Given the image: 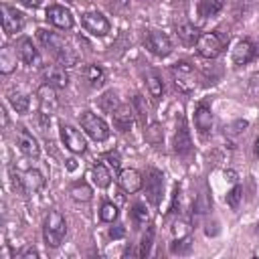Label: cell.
Segmentation results:
<instances>
[{"label": "cell", "instance_id": "1", "mask_svg": "<svg viewBox=\"0 0 259 259\" xmlns=\"http://www.w3.org/2000/svg\"><path fill=\"white\" fill-rule=\"evenodd\" d=\"M12 184H14V190H18V194L26 196V194L38 192L45 186V176L40 170L32 166H16L12 168Z\"/></svg>", "mask_w": 259, "mask_h": 259}, {"label": "cell", "instance_id": "2", "mask_svg": "<svg viewBox=\"0 0 259 259\" xmlns=\"http://www.w3.org/2000/svg\"><path fill=\"white\" fill-rule=\"evenodd\" d=\"M36 34H38V40L51 51V55H55L59 59L61 65H65V67L77 65V55L69 49V45L63 40V36H59L57 32H51V30H45V28H38Z\"/></svg>", "mask_w": 259, "mask_h": 259}, {"label": "cell", "instance_id": "3", "mask_svg": "<svg viewBox=\"0 0 259 259\" xmlns=\"http://www.w3.org/2000/svg\"><path fill=\"white\" fill-rule=\"evenodd\" d=\"M42 235H45V243L47 247L57 249L65 235H67V221L59 210H49L47 219H45V227H42Z\"/></svg>", "mask_w": 259, "mask_h": 259}, {"label": "cell", "instance_id": "4", "mask_svg": "<svg viewBox=\"0 0 259 259\" xmlns=\"http://www.w3.org/2000/svg\"><path fill=\"white\" fill-rule=\"evenodd\" d=\"M225 45H227V38L221 36L217 30H212V32L200 34L198 40H196V45H194V49L204 59H217L225 51Z\"/></svg>", "mask_w": 259, "mask_h": 259}, {"label": "cell", "instance_id": "5", "mask_svg": "<svg viewBox=\"0 0 259 259\" xmlns=\"http://www.w3.org/2000/svg\"><path fill=\"white\" fill-rule=\"evenodd\" d=\"M170 73L174 77V83L176 87L182 91V93H192L194 87H196V73H194V67L186 61H176L172 67H170Z\"/></svg>", "mask_w": 259, "mask_h": 259}, {"label": "cell", "instance_id": "6", "mask_svg": "<svg viewBox=\"0 0 259 259\" xmlns=\"http://www.w3.org/2000/svg\"><path fill=\"white\" fill-rule=\"evenodd\" d=\"M79 121H81L83 132L89 138H93L95 142H105L109 138V125L99 115H95L93 111H83L79 115Z\"/></svg>", "mask_w": 259, "mask_h": 259}, {"label": "cell", "instance_id": "7", "mask_svg": "<svg viewBox=\"0 0 259 259\" xmlns=\"http://www.w3.org/2000/svg\"><path fill=\"white\" fill-rule=\"evenodd\" d=\"M144 190H146L148 202L154 204V206H160L162 194H164V174H162V170H158V168H148Z\"/></svg>", "mask_w": 259, "mask_h": 259}, {"label": "cell", "instance_id": "8", "mask_svg": "<svg viewBox=\"0 0 259 259\" xmlns=\"http://www.w3.org/2000/svg\"><path fill=\"white\" fill-rule=\"evenodd\" d=\"M81 24H83V28H85L87 32H91L93 36H105V34H109V30H111L109 20H107L101 12H97V10L83 12V14H81Z\"/></svg>", "mask_w": 259, "mask_h": 259}, {"label": "cell", "instance_id": "9", "mask_svg": "<svg viewBox=\"0 0 259 259\" xmlns=\"http://www.w3.org/2000/svg\"><path fill=\"white\" fill-rule=\"evenodd\" d=\"M144 42H146V49L156 57H168L172 53V42L162 30H150Z\"/></svg>", "mask_w": 259, "mask_h": 259}, {"label": "cell", "instance_id": "10", "mask_svg": "<svg viewBox=\"0 0 259 259\" xmlns=\"http://www.w3.org/2000/svg\"><path fill=\"white\" fill-rule=\"evenodd\" d=\"M0 12H2V26H4V32L6 34H16V32L22 30V26H24V14L20 10H16L10 4H2L0 6Z\"/></svg>", "mask_w": 259, "mask_h": 259}, {"label": "cell", "instance_id": "11", "mask_svg": "<svg viewBox=\"0 0 259 259\" xmlns=\"http://www.w3.org/2000/svg\"><path fill=\"white\" fill-rule=\"evenodd\" d=\"M61 140H63L65 148L73 154H83L87 150V142H85L83 134L79 130H75L73 125H67V123L61 125Z\"/></svg>", "mask_w": 259, "mask_h": 259}, {"label": "cell", "instance_id": "12", "mask_svg": "<svg viewBox=\"0 0 259 259\" xmlns=\"http://www.w3.org/2000/svg\"><path fill=\"white\" fill-rule=\"evenodd\" d=\"M45 18H47L53 26H57V28H61V30L73 28V14H71L69 8H65V6H61V4L49 6L47 12H45Z\"/></svg>", "mask_w": 259, "mask_h": 259}, {"label": "cell", "instance_id": "13", "mask_svg": "<svg viewBox=\"0 0 259 259\" xmlns=\"http://www.w3.org/2000/svg\"><path fill=\"white\" fill-rule=\"evenodd\" d=\"M36 97H38V113L53 115L59 109V97H57L55 87H51L47 83L40 85L38 91H36Z\"/></svg>", "mask_w": 259, "mask_h": 259}, {"label": "cell", "instance_id": "14", "mask_svg": "<svg viewBox=\"0 0 259 259\" xmlns=\"http://www.w3.org/2000/svg\"><path fill=\"white\" fill-rule=\"evenodd\" d=\"M16 144H18V150L28 156V158H38L40 154V146L36 142V138L26 130V127H18L16 130Z\"/></svg>", "mask_w": 259, "mask_h": 259}, {"label": "cell", "instance_id": "15", "mask_svg": "<svg viewBox=\"0 0 259 259\" xmlns=\"http://www.w3.org/2000/svg\"><path fill=\"white\" fill-rule=\"evenodd\" d=\"M174 152L178 156H188L192 152V140H190V132L184 123V117H178V127L174 134Z\"/></svg>", "mask_w": 259, "mask_h": 259}, {"label": "cell", "instance_id": "16", "mask_svg": "<svg viewBox=\"0 0 259 259\" xmlns=\"http://www.w3.org/2000/svg\"><path fill=\"white\" fill-rule=\"evenodd\" d=\"M42 79L47 85L55 87V89H65L69 85V75L65 71V67L61 65H49L42 69Z\"/></svg>", "mask_w": 259, "mask_h": 259}, {"label": "cell", "instance_id": "17", "mask_svg": "<svg viewBox=\"0 0 259 259\" xmlns=\"http://www.w3.org/2000/svg\"><path fill=\"white\" fill-rule=\"evenodd\" d=\"M117 182H119L121 190L127 192V194H134V192H138V190L144 186L142 174H140L138 170H134V168H123V170L119 172V176H117Z\"/></svg>", "mask_w": 259, "mask_h": 259}, {"label": "cell", "instance_id": "18", "mask_svg": "<svg viewBox=\"0 0 259 259\" xmlns=\"http://www.w3.org/2000/svg\"><path fill=\"white\" fill-rule=\"evenodd\" d=\"M16 53H18V59H20L24 65H30V67L40 65V55H38V51L34 49V45H32L30 38H26V36L18 38V42H16Z\"/></svg>", "mask_w": 259, "mask_h": 259}, {"label": "cell", "instance_id": "19", "mask_svg": "<svg viewBox=\"0 0 259 259\" xmlns=\"http://www.w3.org/2000/svg\"><path fill=\"white\" fill-rule=\"evenodd\" d=\"M255 53H257L255 45H253L249 38H243V40H239V42L235 45L231 57H233V63H235V65H247V63L253 61Z\"/></svg>", "mask_w": 259, "mask_h": 259}, {"label": "cell", "instance_id": "20", "mask_svg": "<svg viewBox=\"0 0 259 259\" xmlns=\"http://www.w3.org/2000/svg\"><path fill=\"white\" fill-rule=\"evenodd\" d=\"M113 115V125L119 130V132H130L132 125H134V107L132 105H125V103H119V107L111 113Z\"/></svg>", "mask_w": 259, "mask_h": 259}, {"label": "cell", "instance_id": "21", "mask_svg": "<svg viewBox=\"0 0 259 259\" xmlns=\"http://www.w3.org/2000/svg\"><path fill=\"white\" fill-rule=\"evenodd\" d=\"M194 125H196V130L200 134H208L212 130V111L204 103H200L194 109Z\"/></svg>", "mask_w": 259, "mask_h": 259}, {"label": "cell", "instance_id": "22", "mask_svg": "<svg viewBox=\"0 0 259 259\" xmlns=\"http://www.w3.org/2000/svg\"><path fill=\"white\" fill-rule=\"evenodd\" d=\"M16 57H18L16 49H10L8 45L2 47V51H0V73H2V75H8V73L14 71V67H16Z\"/></svg>", "mask_w": 259, "mask_h": 259}, {"label": "cell", "instance_id": "23", "mask_svg": "<svg viewBox=\"0 0 259 259\" xmlns=\"http://www.w3.org/2000/svg\"><path fill=\"white\" fill-rule=\"evenodd\" d=\"M6 97H8V103L14 107L16 113H26V111H28V107H30V99H28L26 93L16 91V89H10Z\"/></svg>", "mask_w": 259, "mask_h": 259}, {"label": "cell", "instance_id": "24", "mask_svg": "<svg viewBox=\"0 0 259 259\" xmlns=\"http://www.w3.org/2000/svg\"><path fill=\"white\" fill-rule=\"evenodd\" d=\"M91 178H93V184H95L97 188H107V186L111 184V174H109V170L105 168V164H101V162L93 164V168H91Z\"/></svg>", "mask_w": 259, "mask_h": 259}, {"label": "cell", "instance_id": "25", "mask_svg": "<svg viewBox=\"0 0 259 259\" xmlns=\"http://www.w3.org/2000/svg\"><path fill=\"white\" fill-rule=\"evenodd\" d=\"M176 34L180 36V40L184 45H196L198 40V30L190 24V22H176Z\"/></svg>", "mask_w": 259, "mask_h": 259}, {"label": "cell", "instance_id": "26", "mask_svg": "<svg viewBox=\"0 0 259 259\" xmlns=\"http://www.w3.org/2000/svg\"><path fill=\"white\" fill-rule=\"evenodd\" d=\"M85 79L89 81V85H91L93 89H99V87H103V83H105V73H103V69H101L99 65L91 63V65H87V69H85Z\"/></svg>", "mask_w": 259, "mask_h": 259}, {"label": "cell", "instance_id": "27", "mask_svg": "<svg viewBox=\"0 0 259 259\" xmlns=\"http://www.w3.org/2000/svg\"><path fill=\"white\" fill-rule=\"evenodd\" d=\"M144 138H146V142H148L150 146H162V142H164V132H162L160 123L152 121L150 125H146V127H144Z\"/></svg>", "mask_w": 259, "mask_h": 259}, {"label": "cell", "instance_id": "28", "mask_svg": "<svg viewBox=\"0 0 259 259\" xmlns=\"http://www.w3.org/2000/svg\"><path fill=\"white\" fill-rule=\"evenodd\" d=\"M225 0H200L198 2V14L202 18H210V16H217L223 8Z\"/></svg>", "mask_w": 259, "mask_h": 259}, {"label": "cell", "instance_id": "29", "mask_svg": "<svg viewBox=\"0 0 259 259\" xmlns=\"http://www.w3.org/2000/svg\"><path fill=\"white\" fill-rule=\"evenodd\" d=\"M69 194H71L77 202H87V200L91 198V188H89V184H87V182L77 180V182H73V184H71Z\"/></svg>", "mask_w": 259, "mask_h": 259}, {"label": "cell", "instance_id": "30", "mask_svg": "<svg viewBox=\"0 0 259 259\" xmlns=\"http://www.w3.org/2000/svg\"><path fill=\"white\" fill-rule=\"evenodd\" d=\"M146 83H148V91H150V95H152L154 99L162 97V93H164V83H162V79H160L154 71H148Z\"/></svg>", "mask_w": 259, "mask_h": 259}, {"label": "cell", "instance_id": "31", "mask_svg": "<svg viewBox=\"0 0 259 259\" xmlns=\"http://www.w3.org/2000/svg\"><path fill=\"white\" fill-rule=\"evenodd\" d=\"M99 107L107 113H113L117 107H119V101H117V93L115 91H105L101 97H99Z\"/></svg>", "mask_w": 259, "mask_h": 259}, {"label": "cell", "instance_id": "32", "mask_svg": "<svg viewBox=\"0 0 259 259\" xmlns=\"http://www.w3.org/2000/svg\"><path fill=\"white\" fill-rule=\"evenodd\" d=\"M132 219H134V223L138 227H144L146 223H150V210L146 208L144 202H136L132 206Z\"/></svg>", "mask_w": 259, "mask_h": 259}, {"label": "cell", "instance_id": "33", "mask_svg": "<svg viewBox=\"0 0 259 259\" xmlns=\"http://www.w3.org/2000/svg\"><path fill=\"white\" fill-rule=\"evenodd\" d=\"M154 235H156V229L150 225V227L146 229V233L142 235V241H140V251H138L140 257H148V255H150L152 243H154Z\"/></svg>", "mask_w": 259, "mask_h": 259}, {"label": "cell", "instance_id": "34", "mask_svg": "<svg viewBox=\"0 0 259 259\" xmlns=\"http://www.w3.org/2000/svg\"><path fill=\"white\" fill-rule=\"evenodd\" d=\"M132 107H134V113H136V117L140 119V123H142V125L146 127V119H148V109H146L144 97H142V95H134Z\"/></svg>", "mask_w": 259, "mask_h": 259}, {"label": "cell", "instance_id": "35", "mask_svg": "<svg viewBox=\"0 0 259 259\" xmlns=\"http://www.w3.org/2000/svg\"><path fill=\"white\" fill-rule=\"evenodd\" d=\"M117 214H119L117 204H113V202H103V204H101L99 219H101L103 223H113V221L117 219Z\"/></svg>", "mask_w": 259, "mask_h": 259}, {"label": "cell", "instance_id": "36", "mask_svg": "<svg viewBox=\"0 0 259 259\" xmlns=\"http://www.w3.org/2000/svg\"><path fill=\"white\" fill-rule=\"evenodd\" d=\"M190 247H192L190 235L188 237H182V239H174L170 243V253H174V255H186L190 251Z\"/></svg>", "mask_w": 259, "mask_h": 259}, {"label": "cell", "instance_id": "37", "mask_svg": "<svg viewBox=\"0 0 259 259\" xmlns=\"http://www.w3.org/2000/svg\"><path fill=\"white\" fill-rule=\"evenodd\" d=\"M241 198H243V188L235 182V184H233V188L227 192V204H229L231 208H239Z\"/></svg>", "mask_w": 259, "mask_h": 259}, {"label": "cell", "instance_id": "38", "mask_svg": "<svg viewBox=\"0 0 259 259\" xmlns=\"http://www.w3.org/2000/svg\"><path fill=\"white\" fill-rule=\"evenodd\" d=\"M172 233H174V239H182V237L190 235V227H188L186 221H176L174 227H172Z\"/></svg>", "mask_w": 259, "mask_h": 259}, {"label": "cell", "instance_id": "39", "mask_svg": "<svg viewBox=\"0 0 259 259\" xmlns=\"http://www.w3.org/2000/svg\"><path fill=\"white\" fill-rule=\"evenodd\" d=\"M249 127V123L245 121V119H237V121H233L229 127H227V134H241V132H245Z\"/></svg>", "mask_w": 259, "mask_h": 259}, {"label": "cell", "instance_id": "40", "mask_svg": "<svg viewBox=\"0 0 259 259\" xmlns=\"http://www.w3.org/2000/svg\"><path fill=\"white\" fill-rule=\"evenodd\" d=\"M130 6V0H109V8L113 12H123Z\"/></svg>", "mask_w": 259, "mask_h": 259}, {"label": "cell", "instance_id": "41", "mask_svg": "<svg viewBox=\"0 0 259 259\" xmlns=\"http://www.w3.org/2000/svg\"><path fill=\"white\" fill-rule=\"evenodd\" d=\"M105 160H107V164H109L111 168H119V164H121L117 152H107V154H105Z\"/></svg>", "mask_w": 259, "mask_h": 259}, {"label": "cell", "instance_id": "42", "mask_svg": "<svg viewBox=\"0 0 259 259\" xmlns=\"http://www.w3.org/2000/svg\"><path fill=\"white\" fill-rule=\"evenodd\" d=\"M123 235H125V229H123L121 225H115V227L109 229V237H111V239H121Z\"/></svg>", "mask_w": 259, "mask_h": 259}, {"label": "cell", "instance_id": "43", "mask_svg": "<svg viewBox=\"0 0 259 259\" xmlns=\"http://www.w3.org/2000/svg\"><path fill=\"white\" fill-rule=\"evenodd\" d=\"M36 257H38V253L34 249H26L20 253V259H36Z\"/></svg>", "mask_w": 259, "mask_h": 259}, {"label": "cell", "instance_id": "44", "mask_svg": "<svg viewBox=\"0 0 259 259\" xmlns=\"http://www.w3.org/2000/svg\"><path fill=\"white\" fill-rule=\"evenodd\" d=\"M24 6H28V8H36L38 4H40V0H20Z\"/></svg>", "mask_w": 259, "mask_h": 259}, {"label": "cell", "instance_id": "45", "mask_svg": "<svg viewBox=\"0 0 259 259\" xmlns=\"http://www.w3.org/2000/svg\"><path fill=\"white\" fill-rule=\"evenodd\" d=\"M225 178H227L229 182H233V184H235V180H237V176H235V172H233V170H229V172H225Z\"/></svg>", "mask_w": 259, "mask_h": 259}, {"label": "cell", "instance_id": "46", "mask_svg": "<svg viewBox=\"0 0 259 259\" xmlns=\"http://www.w3.org/2000/svg\"><path fill=\"white\" fill-rule=\"evenodd\" d=\"M67 166H69V170H75V160L69 158V160H67Z\"/></svg>", "mask_w": 259, "mask_h": 259}, {"label": "cell", "instance_id": "47", "mask_svg": "<svg viewBox=\"0 0 259 259\" xmlns=\"http://www.w3.org/2000/svg\"><path fill=\"white\" fill-rule=\"evenodd\" d=\"M255 154H257V156H259V138H257V140H255Z\"/></svg>", "mask_w": 259, "mask_h": 259}, {"label": "cell", "instance_id": "48", "mask_svg": "<svg viewBox=\"0 0 259 259\" xmlns=\"http://www.w3.org/2000/svg\"><path fill=\"white\" fill-rule=\"evenodd\" d=\"M257 233H259V223H257Z\"/></svg>", "mask_w": 259, "mask_h": 259}, {"label": "cell", "instance_id": "49", "mask_svg": "<svg viewBox=\"0 0 259 259\" xmlns=\"http://www.w3.org/2000/svg\"><path fill=\"white\" fill-rule=\"evenodd\" d=\"M176 2H184V0H176Z\"/></svg>", "mask_w": 259, "mask_h": 259}, {"label": "cell", "instance_id": "50", "mask_svg": "<svg viewBox=\"0 0 259 259\" xmlns=\"http://www.w3.org/2000/svg\"><path fill=\"white\" fill-rule=\"evenodd\" d=\"M69 2H71V0H69Z\"/></svg>", "mask_w": 259, "mask_h": 259}]
</instances>
